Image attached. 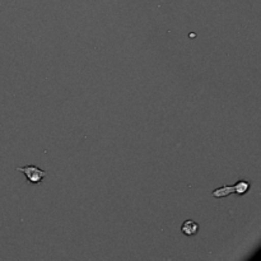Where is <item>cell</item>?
Returning a JSON list of instances; mask_svg holds the SVG:
<instances>
[{
	"label": "cell",
	"instance_id": "277c9868",
	"mask_svg": "<svg viewBox=\"0 0 261 261\" xmlns=\"http://www.w3.org/2000/svg\"><path fill=\"white\" fill-rule=\"evenodd\" d=\"M233 189H235V192L237 195H245L246 192L248 191V189H250V184H248L247 181H243V180H241L240 182H237L236 185H233Z\"/></svg>",
	"mask_w": 261,
	"mask_h": 261
},
{
	"label": "cell",
	"instance_id": "7a4b0ae2",
	"mask_svg": "<svg viewBox=\"0 0 261 261\" xmlns=\"http://www.w3.org/2000/svg\"><path fill=\"white\" fill-rule=\"evenodd\" d=\"M181 232L186 236H194L199 232V225H197L196 222L191 219L185 220L184 224L181 225Z\"/></svg>",
	"mask_w": 261,
	"mask_h": 261
},
{
	"label": "cell",
	"instance_id": "6da1fadb",
	"mask_svg": "<svg viewBox=\"0 0 261 261\" xmlns=\"http://www.w3.org/2000/svg\"><path fill=\"white\" fill-rule=\"evenodd\" d=\"M17 171L24 173V176L27 177V180H28L31 184H40V182L42 181V179L47 175L46 171H42L41 168H39V167L36 166L19 167V168H17Z\"/></svg>",
	"mask_w": 261,
	"mask_h": 261
},
{
	"label": "cell",
	"instance_id": "3957f363",
	"mask_svg": "<svg viewBox=\"0 0 261 261\" xmlns=\"http://www.w3.org/2000/svg\"><path fill=\"white\" fill-rule=\"evenodd\" d=\"M233 192H235L233 186H223V187H219V189H215L214 191L212 192V195H213V197L222 199V197L228 196V195L233 194Z\"/></svg>",
	"mask_w": 261,
	"mask_h": 261
}]
</instances>
